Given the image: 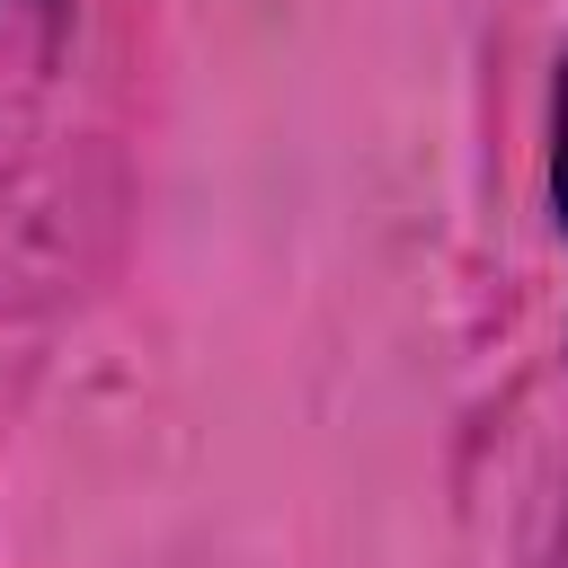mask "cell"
<instances>
[{
  "mask_svg": "<svg viewBox=\"0 0 568 568\" xmlns=\"http://www.w3.org/2000/svg\"><path fill=\"white\" fill-rule=\"evenodd\" d=\"M550 204L568 231V53H559V98H550Z\"/></svg>",
  "mask_w": 568,
  "mask_h": 568,
  "instance_id": "6da1fadb",
  "label": "cell"
}]
</instances>
